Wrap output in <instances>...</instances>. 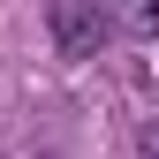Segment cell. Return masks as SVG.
<instances>
[{
    "instance_id": "cell-3",
    "label": "cell",
    "mask_w": 159,
    "mask_h": 159,
    "mask_svg": "<svg viewBox=\"0 0 159 159\" xmlns=\"http://www.w3.org/2000/svg\"><path fill=\"white\" fill-rule=\"evenodd\" d=\"M144 152L159 159V114H152V121H144Z\"/></svg>"
},
{
    "instance_id": "cell-4",
    "label": "cell",
    "mask_w": 159,
    "mask_h": 159,
    "mask_svg": "<svg viewBox=\"0 0 159 159\" xmlns=\"http://www.w3.org/2000/svg\"><path fill=\"white\" fill-rule=\"evenodd\" d=\"M46 159H61V152H46Z\"/></svg>"
},
{
    "instance_id": "cell-1",
    "label": "cell",
    "mask_w": 159,
    "mask_h": 159,
    "mask_svg": "<svg viewBox=\"0 0 159 159\" xmlns=\"http://www.w3.org/2000/svg\"><path fill=\"white\" fill-rule=\"evenodd\" d=\"M46 30H53V46H61L68 61H91V53L106 46V30H114V8L106 0H53Z\"/></svg>"
},
{
    "instance_id": "cell-2",
    "label": "cell",
    "mask_w": 159,
    "mask_h": 159,
    "mask_svg": "<svg viewBox=\"0 0 159 159\" xmlns=\"http://www.w3.org/2000/svg\"><path fill=\"white\" fill-rule=\"evenodd\" d=\"M114 15L129 38H159V0H114Z\"/></svg>"
}]
</instances>
